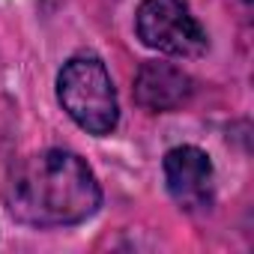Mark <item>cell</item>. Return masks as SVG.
<instances>
[{
	"instance_id": "3957f363",
	"label": "cell",
	"mask_w": 254,
	"mask_h": 254,
	"mask_svg": "<svg viewBox=\"0 0 254 254\" xmlns=\"http://www.w3.org/2000/svg\"><path fill=\"white\" fill-rule=\"evenodd\" d=\"M138 36L147 48L174 57H200L206 33L186 0H144L138 9Z\"/></svg>"
},
{
	"instance_id": "277c9868",
	"label": "cell",
	"mask_w": 254,
	"mask_h": 254,
	"mask_svg": "<svg viewBox=\"0 0 254 254\" xmlns=\"http://www.w3.org/2000/svg\"><path fill=\"white\" fill-rule=\"evenodd\" d=\"M165 183L183 209H203L212 200V162L197 147H177L165 156Z\"/></svg>"
},
{
	"instance_id": "5b68a950",
	"label": "cell",
	"mask_w": 254,
	"mask_h": 254,
	"mask_svg": "<svg viewBox=\"0 0 254 254\" xmlns=\"http://www.w3.org/2000/svg\"><path fill=\"white\" fill-rule=\"evenodd\" d=\"M191 96V78L171 63H144L135 75V99L147 111H174Z\"/></svg>"
},
{
	"instance_id": "6da1fadb",
	"label": "cell",
	"mask_w": 254,
	"mask_h": 254,
	"mask_svg": "<svg viewBox=\"0 0 254 254\" xmlns=\"http://www.w3.org/2000/svg\"><path fill=\"white\" fill-rule=\"evenodd\" d=\"M6 203L18 221L63 227L90 218L102 203V189L84 159L66 150H45L12 171Z\"/></svg>"
},
{
	"instance_id": "7a4b0ae2",
	"label": "cell",
	"mask_w": 254,
	"mask_h": 254,
	"mask_svg": "<svg viewBox=\"0 0 254 254\" xmlns=\"http://www.w3.org/2000/svg\"><path fill=\"white\" fill-rule=\"evenodd\" d=\"M57 96L66 114L90 135H108L120 120L111 75L96 57H72L57 78Z\"/></svg>"
}]
</instances>
